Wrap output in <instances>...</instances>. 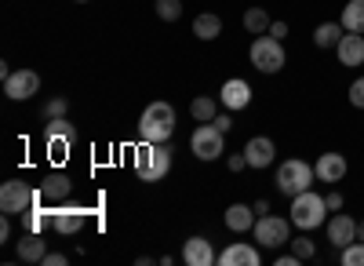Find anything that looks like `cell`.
Instances as JSON below:
<instances>
[{
    "instance_id": "6da1fadb",
    "label": "cell",
    "mask_w": 364,
    "mask_h": 266,
    "mask_svg": "<svg viewBox=\"0 0 364 266\" xmlns=\"http://www.w3.org/2000/svg\"><path fill=\"white\" fill-rule=\"evenodd\" d=\"M175 110L171 102H149L139 117V139L142 142H171V132H175Z\"/></svg>"
},
{
    "instance_id": "7a4b0ae2",
    "label": "cell",
    "mask_w": 364,
    "mask_h": 266,
    "mask_svg": "<svg viewBox=\"0 0 364 266\" xmlns=\"http://www.w3.org/2000/svg\"><path fill=\"white\" fill-rule=\"evenodd\" d=\"M171 171V146L168 142H146L135 154V175L142 183H161Z\"/></svg>"
},
{
    "instance_id": "3957f363",
    "label": "cell",
    "mask_w": 364,
    "mask_h": 266,
    "mask_svg": "<svg viewBox=\"0 0 364 266\" xmlns=\"http://www.w3.org/2000/svg\"><path fill=\"white\" fill-rule=\"evenodd\" d=\"M288 219H291V226H299V230H317L324 219H328V204H324V197L321 193H314V190H302V193H295L291 197V212H288Z\"/></svg>"
},
{
    "instance_id": "277c9868",
    "label": "cell",
    "mask_w": 364,
    "mask_h": 266,
    "mask_svg": "<svg viewBox=\"0 0 364 266\" xmlns=\"http://www.w3.org/2000/svg\"><path fill=\"white\" fill-rule=\"evenodd\" d=\"M252 66L259 70V73H281L284 70V63H288V55H284V44L277 41V37H269V33H262V37H255V44H252Z\"/></svg>"
},
{
    "instance_id": "5b68a950",
    "label": "cell",
    "mask_w": 364,
    "mask_h": 266,
    "mask_svg": "<svg viewBox=\"0 0 364 266\" xmlns=\"http://www.w3.org/2000/svg\"><path fill=\"white\" fill-rule=\"evenodd\" d=\"M314 168L306 164V161H299V157H291V161H284L281 168H277V190L284 193V197H295V193H302V190H310L314 186Z\"/></svg>"
},
{
    "instance_id": "8992f818",
    "label": "cell",
    "mask_w": 364,
    "mask_h": 266,
    "mask_svg": "<svg viewBox=\"0 0 364 266\" xmlns=\"http://www.w3.org/2000/svg\"><path fill=\"white\" fill-rule=\"evenodd\" d=\"M37 201H41L37 190L29 183H22V179H8L4 186H0V212L4 216H26Z\"/></svg>"
},
{
    "instance_id": "52a82bcc",
    "label": "cell",
    "mask_w": 364,
    "mask_h": 266,
    "mask_svg": "<svg viewBox=\"0 0 364 266\" xmlns=\"http://www.w3.org/2000/svg\"><path fill=\"white\" fill-rule=\"evenodd\" d=\"M255 241L262 248H284V245H291V219H284V216H259L255 219Z\"/></svg>"
},
{
    "instance_id": "ba28073f",
    "label": "cell",
    "mask_w": 364,
    "mask_h": 266,
    "mask_svg": "<svg viewBox=\"0 0 364 266\" xmlns=\"http://www.w3.org/2000/svg\"><path fill=\"white\" fill-rule=\"evenodd\" d=\"M190 150H193L197 161H219L223 150H226V139H223V132H219L215 124L208 121V124H197V128H193Z\"/></svg>"
},
{
    "instance_id": "9c48e42d",
    "label": "cell",
    "mask_w": 364,
    "mask_h": 266,
    "mask_svg": "<svg viewBox=\"0 0 364 266\" xmlns=\"http://www.w3.org/2000/svg\"><path fill=\"white\" fill-rule=\"evenodd\" d=\"M37 92H41V73H33V70H15L11 77H4V95L11 102H26Z\"/></svg>"
},
{
    "instance_id": "30bf717a",
    "label": "cell",
    "mask_w": 364,
    "mask_h": 266,
    "mask_svg": "<svg viewBox=\"0 0 364 266\" xmlns=\"http://www.w3.org/2000/svg\"><path fill=\"white\" fill-rule=\"evenodd\" d=\"M70 193H73V183L66 179L63 171H51L48 179L41 183V190H37V197H41V204H44V208H58V204H63Z\"/></svg>"
},
{
    "instance_id": "8fae6325",
    "label": "cell",
    "mask_w": 364,
    "mask_h": 266,
    "mask_svg": "<svg viewBox=\"0 0 364 266\" xmlns=\"http://www.w3.org/2000/svg\"><path fill=\"white\" fill-rule=\"evenodd\" d=\"M346 168H350V161L343 154H336V150H328V154H321L314 161V175H317L321 183H339L343 175H346Z\"/></svg>"
},
{
    "instance_id": "7c38bea8",
    "label": "cell",
    "mask_w": 364,
    "mask_h": 266,
    "mask_svg": "<svg viewBox=\"0 0 364 266\" xmlns=\"http://www.w3.org/2000/svg\"><path fill=\"white\" fill-rule=\"evenodd\" d=\"M219 102H223L230 113L245 110V106L252 102V84H248V80H240V77L226 80V84H223V92H219Z\"/></svg>"
},
{
    "instance_id": "4fadbf2b",
    "label": "cell",
    "mask_w": 364,
    "mask_h": 266,
    "mask_svg": "<svg viewBox=\"0 0 364 266\" xmlns=\"http://www.w3.org/2000/svg\"><path fill=\"white\" fill-rule=\"evenodd\" d=\"M51 226H55V233L70 238V233H77L84 226V208H77V204H58V208H51Z\"/></svg>"
},
{
    "instance_id": "5bb4252c",
    "label": "cell",
    "mask_w": 364,
    "mask_h": 266,
    "mask_svg": "<svg viewBox=\"0 0 364 266\" xmlns=\"http://www.w3.org/2000/svg\"><path fill=\"white\" fill-rule=\"evenodd\" d=\"M328 241L336 245V248L353 245V241H357V219H350V216L336 212V216L328 219Z\"/></svg>"
},
{
    "instance_id": "9a60e30c",
    "label": "cell",
    "mask_w": 364,
    "mask_h": 266,
    "mask_svg": "<svg viewBox=\"0 0 364 266\" xmlns=\"http://www.w3.org/2000/svg\"><path fill=\"white\" fill-rule=\"evenodd\" d=\"M245 157H248V168H269L273 164V157H277V146H273V139H262V135H255V139H248V146H245Z\"/></svg>"
},
{
    "instance_id": "2e32d148",
    "label": "cell",
    "mask_w": 364,
    "mask_h": 266,
    "mask_svg": "<svg viewBox=\"0 0 364 266\" xmlns=\"http://www.w3.org/2000/svg\"><path fill=\"white\" fill-rule=\"evenodd\" d=\"M336 55H339V63L357 70L364 63V33H343V41L336 44Z\"/></svg>"
},
{
    "instance_id": "e0dca14e",
    "label": "cell",
    "mask_w": 364,
    "mask_h": 266,
    "mask_svg": "<svg viewBox=\"0 0 364 266\" xmlns=\"http://www.w3.org/2000/svg\"><path fill=\"white\" fill-rule=\"evenodd\" d=\"M182 259H186L190 266H211V262H219L215 248H211L208 238H190L186 245H182Z\"/></svg>"
},
{
    "instance_id": "ac0fdd59",
    "label": "cell",
    "mask_w": 364,
    "mask_h": 266,
    "mask_svg": "<svg viewBox=\"0 0 364 266\" xmlns=\"http://www.w3.org/2000/svg\"><path fill=\"white\" fill-rule=\"evenodd\" d=\"M70 142H73V124L66 121V117H55V121H48V150H55L58 157H63Z\"/></svg>"
},
{
    "instance_id": "d6986e66",
    "label": "cell",
    "mask_w": 364,
    "mask_h": 266,
    "mask_svg": "<svg viewBox=\"0 0 364 266\" xmlns=\"http://www.w3.org/2000/svg\"><path fill=\"white\" fill-rule=\"evenodd\" d=\"M219 262H223V266H259V252H255L252 245H245V241H237V245H230V248L219 255Z\"/></svg>"
},
{
    "instance_id": "ffe728a7",
    "label": "cell",
    "mask_w": 364,
    "mask_h": 266,
    "mask_svg": "<svg viewBox=\"0 0 364 266\" xmlns=\"http://www.w3.org/2000/svg\"><path fill=\"white\" fill-rule=\"evenodd\" d=\"M226 226L233 233L255 230V208H248V204H230V208H226Z\"/></svg>"
},
{
    "instance_id": "44dd1931",
    "label": "cell",
    "mask_w": 364,
    "mask_h": 266,
    "mask_svg": "<svg viewBox=\"0 0 364 266\" xmlns=\"http://www.w3.org/2000/svg\"><path fill=\"white\" fill-rule=\"evenodd\" d=\"M223 33V18L215 15V11H200L197 18H193V37L197 41H215Z\"/></svg>"
},
{
    "instance_id": "7402d4cb",
    "label": "cell",
    "mask_w": 364,
    "mask_h": 266,
    "mask_svg": "<svg viewBox=\"0 0 364 266\" xmlns=\"http://www.w3.org/2000/svg\"><path fill=\"white\" fill-rule=\"evenodd\" d=\"M44 255H48V248H44V241H41V233L29 230L26 238L18 241V259H22V262H44Z\"/></svg>"
},
{
    "instance_id": "603a6c76",
    "label": "cell",
    "mask_w": 364,
    "mask_h": 266,
    "mask_svg": "<svg viewBox=\"0 0 364 266\" xmlns=\"http://www.w3.org/2000/svg\"><path fill=\"white\" fill-rule=\"evenodd\" d=\"M219 106H223V102L208 99V95H197V99L190 102V113H193L197 124H208V121H215V117H219Z\"/></svg>"
},
{
    "instance_id": "cb8c5ba5",
    "label": "cell",
    "mask_w": 364,
    "mask_h": 266,
    "mask_svg": "<svg viewBox=\"0 0 364 266\" xmlns=\"http://www.w3.org/2000/svg\"><path fill=\"white\" fill-rule=\"evenodd\" d=\"M343 33H346L343 22H321L317 33H314V44H317V48H336V44L343 41Z\"/></svg>"
},
{
    "instance_id": "d4e9b609",
    "label": "cell",
    "mask_w": 364,
    "mask_h": 266,
    "mask_svg": "<svg viewBox=\"0 0 364 266\" xmlns=\"http://www.w3.org/2000/svg\"><path fill=\"white\" fill-rule=\"evenodd\" d=\"M343 29L346 33H364V0H350L343 8Z\"/></svg>"
},
{
    "instance_id": "484cf974",
    "label": "cell",
    "mask_w": 364,
    "mask_h": 266,
    "mask_svg": "<svg viewBox=\"0 0 364 266\" xmlns=\"http://www.w3.org/2000/svg\"><path fill=\"white\" fill-rule=\"evenodd\" d=\"M269 15L262 11V8H248L245 11V29H248V33H255V37H262V33H269Z\"/></svg>"
},
{
    "instance_id": "4316f807",
    "label": "cell",
    "mask_w": 364,
    "mask_h": 266,
    "mask_svg": "<svg viewBox=\"0 0 364 266\" xmlns=\"http://www.w3.org/2000/svg\"><path fill=\"white\" fill-rule=\"evenodd\" d=\"M291 252H295L302 262L317 255V245H314V238H306V230H302V238H295V241H291Z\"/></svg>"
},
{
    "instance_id": "83f0119b",
    "label": "cell",
    "mask_w": 364,
    "mask_h": 266,
    "mask_svg": "<svg viewBox=\"0 0 364 266\" xmlns=\"http://www.w3.org/2000/svg\"><path fill=\"white\" fill-rule=\"evenodd\" d=\"M339 259H343V266H364V241H353V245H346Z\"/></svg>"
},
{
    "instance_id": "f1b7e54d",
    "label": "cell",
    "mask_w": 364,
    "mask_h": 266,
    "mask_svg": "<svg viewBox=\"0 0 364 266\" xmlns=\"http://www.w3.org/2000/svg\"><path fill=\"white\" fill-rule=\"evenodd\" d=\"M157 15H161L164 22H175V18L182 15V0H157Z\"/></svg>"
},
{
    "instance_id": "f546056e",
    "label": "cell",
    "mask_w": 364,
    "mask_h": 266,
    "mask_svg": "<svg viewBox=\"0 0 364 266\" xmlns=\"http://www.w3.org/2000/svg\"><path fill=\"white\" fill-rule=\"evenodd\" d=\"M66 113H70V102H66L63 95L51 99V102L44 106V117H48V121H55V117H66Z\"/></svg>"
},
{
    "instance_id": "4dcf8cb0",
    "label": "cell",
    "mask_w": 364,
    "mask_h": 266,
    "mask_svg": "<svg viewBox=\"0 0 364 266\" xmlns=\"http://www.w3.org/2000/svg\"><path fill=\"white\" fill-rule=\"evenodd\" d=\"M350 102H353L357 110H364V77H357V80L350 84Z\"/></svg>"
},
{
    "instance_id": "1f68e13d",
    "label": "cell",
    "mask_w": 364,
    "mask_h": 266,
    "mask_svg": "<svg viewBox=\"0 0 364 266\" xmlns=\"http://www.w3.org/2000/svg\"><path fill=\"white\" fill-rule=\"evenodd\" d=\"M226 168H230V171H245V168H248V157H245V154H233V157L226 161Z\"/></svg>"
},
{
    "instance_id": "d6a6232c",
    "label": "cell",
    "mask_w": 364,
    "mask_h": 266,
    "mask_svg": "<svg viewBox=\"0 0 364 266\" xmlns=\"http://www.w3.org/2000/svg\"><path fill=\"white\" fill-rule=\"evenodd\" d=\"M324 204H328V212H343V193H339V190H336V193H328Z\"/></svg>"
},
{
    "instance_id": "836d02e7",
    "label": "cell",
    "mask_w": 364,
    "mask_h": 266,
    "mask_svg": "<svg viewBox=\"0 0 364 266\" xmlns=\"http://www.w3.org/2000/svg\"><path fill=\"white\" fill-rule=\"evenodd\" d=\"M269 37L284 41V37H288V22H269Z\"/></svg>"
},
{
    "instance_id": "e575fe53",
    "label": "cell",
    "mask_w": 364,
    "mask_h": 266,
    "mask_svg": "<svg viewBox=\"0 0 364 266\" xmlns=\"http://www.w3.org/2000/svg\"><path fill=\"white\" fill-rule=\"evenodd\" d=\"M44 266H66V255L63 252H48L44 255Z\"/></svg>"
},
{
    "instance_id": "d590c367",
    "label": "cell",
    "mask_w": 364,
    "mask_h": 266,
    "mask_svg": "<svg viewBox=\"0 0 364 266\" xmlns=\"http://www.w3.org/2000/svg\"><path fill=\"white\" fill-rule=\"evenodd\" d=\"M211 124H215L219 132H230V124H233V121H230V110H226V113H219V117H215V121H211Z\"/></svg>"
},
{
    "instance_id": "8d00e7d4",
    "label": "cell",
    "mask_w": 364,
    "mask_h": 266,
    "mask_svg": "<svg viewBox=\"0 0 364 266\" xmlns=\"http://www.w3.org/2000/svg\"><path fill=\"white\" fill-rule=\"evenodd\" d=\"M299 262H302V259H299L295 252H291V255H281V259H277V266H299Z\"/></svg>"
},
{
    "instance_id": "74e56055",
    "label": "cell",
    "mask_w": 364,
    "mask_h": 266,
    "mask_svg": "<svg viewBox=\"0 0 364 266\" xmlns=\"http://www.w3.org/2000/svg\"><path fill=\"white\" fill-rule=\"evenodd\" d=\"M11 238V226H8V219H0V241H8Z\"/></svg>"
},
{
    "instance_id": "f35d334b",
    "label": "cell",
    "mask_w": 364,
    "mask_h": 266,
    "mask_svg": "<svg viewBox=\"0 0 364 266\" xmlns=\"http://www.w3.org/2000/svg\"><path fill=\"white\" fill-rule=\"evenodd\" d=\"M255 216H269V201H255Z\"/></svg>"
},
{
    "instance_id": "ab89813d",
    "label": "cell",
    "mask_w": 364,
    "mask_h": 266,
    "mask_svg": "<svg viewBox=\"0 0 364 266\" xmlns=\"http://www.w3.org/2000/svg\"><path fill=\"white\" fill-rule=\"evenodd\" d=\"M357 241H364V219H357Z\"/></svg>"
},
{
    "instance_id": "60d3db41",
    "label": "cell",
    "mask_w": 364,
    "mask_h": 266,
    "mask_svg": "<svg viewBox=\"0 0 364 266\" xmlns=\"http://www.w3.org/2000/svg\"><path fill=\"white\" fill-rule=\"evenodd\" d=\"M77 4H84V0H77Z\"/></svg>"
}]
</instances>
